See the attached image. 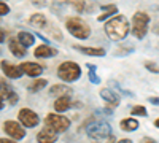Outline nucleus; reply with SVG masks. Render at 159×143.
I'll return each mask as SVG.
<instances>
[{"mask_svg":"<svg viewBox=\"0 0 159 143\" xmlns=\"http://www.w3.org/2000/svg\"><path fill=\"white\" fill-rule=\"evenodd\" d=\"M103 30H105V34H107V37L110 38V40L121 42V40H124V38L127 37L130 29H129L127 19L123 15H119V16H115V18L108 19L107 24H105Z\"/></svg>","mask_w":159,"mask_h":143,"instance_id":"1","label":"nucleus"},{"mask_svg":"<svg viewBox=\"0 0 159 143\" xmlns=\"http://www.w3.org/2000/svg\"><path fill=\"white\" fill-rule=\"evenodd\" d=\"M65 27L70 32V35H73L78 40H86L91 35V27L88 25V22L76 16H72L65 21Z\"/></svg>","mask_w":159,"mask_h":143,"instance_id":"2","label":"nucleus"},{"mask_svg":"<svg viewBox=\"0 0 159 143\" xmlns=\"http://www.w3.org/2000/svg\"><path fill=\"white\" fill-rule=\"evenodd\" d=\"M57 76L65 83H73L81 76V69L73 60H65L57 67Z\"/></svg>","mask_w":159,"mask_h":143,"instance_id":"3","label":"nucleus"},{"mask_svg":"<svg viewBox=\"0 0 159 143\" xmlns=\"http://www.w3.org/2000/svg\"><path fill=\"white\" fill-rule=\"evenodd\" d=\"M86 132H88V137L91 138V141H97L100 138L111 135V126L107 121H92L86 127Z\"/></svg>","mask_w":159,"mask_h":143,"instance_id":"4","label":"nucleus"},{"mask_svg":"<svg viewBox=\"0 0 159 143\" xmlns=\"http://www.w3.org/2000/svg\"><path fill=\"white\" fill-rule=\"evenodd\" d=\"M148 24H150V16L143 11H137L134 13V19H132V34L135 38L142 40L145 38L148 32Z\"/></svg>","mask_w":159,"mask_h":143,"instance_id":"5","label":"nucleus"},{"mask_svg":"<svg viewBox=\"0 0 159 143\" xmlns=\"http://www.w3.org/2000/svg\"><path fill=\"white\" fill-rule=\"evenodd\" d=\"M45 126L51 127L52 131L61 134V132H65L70 127V119L62 116V114H57V113H49L45 118Z\"/></svg>","mask_w":159,"mask_h":143,"instance_id":"6","label":"nucleus"},{"mask_svg":"<svg viewBox=\"0 0 159 143\" xmlns=\"http://www.w3.org/2000/svg\"><path fill=\"white\" fill-rule=\"evenodd\" d=\"M18 119H19V123H21L24 127H29V129L38 126V123H40L38 114H37L35 111H32L30 108H22V110H19Z\"/></svg>","mask_w":159,"mask_h":143,"instance_id":"7","label":"nucleus"},{"mask_svg":"<svg viewBox=\"0 0 159 143\" xmlns=\"http://www.w3.org/2000/svg\"><path fill=\"white\" fill-rule=\"evenodd\" d=\"M3 131L15 140H22L25 137V131H24V126L16 123V121H7L3 124Z\"/></svg>","mask_w":159,"mask_h":143,"instance_id":"8","label":"nucleus"},{"mask_svg":"<svg viewBox=\"0 0 159 143\" xmlns=\"http://www.w3.org/2000/svg\"><path fill=\"white\" fill-rule=\"evenodd\" d=\"M0 89H2V108L5 107V99H7V102L10 103V105H16L19 97H18V94L15 92V91H13L5 81L0 83Z\"/></svg>","mask_w":159,"mask_h":143,"instance_id":"9","label":"nucleus"},{"mask_svg":"<svg viewBox=\"0 0 159 143\" xmlns=\"http://www.w3.org/2000/svg\"><path fill=\"white\" fill-rule=\"evenodd\" d=\"M57 134H59V132L52 131L51 127L45 126L42 131L37 134V141H38V143H56V140H57Z\"/></svg>","mask_w":159,"mask_h":143,"instance_id":"10","label":"nucleus"},{"mask_svg":"<svg viewBox=\"0 0 159 143\" xmlns=\"http://www.w3.org/2000/svg\"><path fill=\"white\" fill-rule=\"evenodd\" d=\"M24 72V75H27L30 78H35V76H40L43 73L45 67L43 65H40V64H35V62H22L21 65H19Z\"/></svg>","mask_w":159,"mask_h":143,"instance_id":"11","label":"nucleus"},{"mask_svg":"<svg viewBox=\"0 0 159 143\" xmlns=\"http://www.w3.org/2000/svg\"><path fill=\"white\" fill-rule=\"evenodd\" d=\"M34 56L38 59H49V57L57 56V49L49 45H40L34 49Z\"/></svg>","mask_w":159,"mask_h":143,"instance_id":"12","label":"nucleus"},{"mask_svg":"<svg viewBox=\"0 0 159 143\" xmlns=\"http://www.w3.org/2000/svg\"><path fill=\"white\" fill-rule=\"evenodd\" d=\"M2 72H3L8 78H11V80H18V78H21V76L24 75V72H22L21 67L13 65V64H10V62H7V60H2Z\"/></svg>","mask_w":159,"mask_h":143,"instance_id":"13","label":"nucleus"},{"mask_svg":"<svg viewBox=\"0 0 159 143\" xmlns=\"http://www.w3.org/2000/svg\"><path fill=\"white\" fill-rule=\"evenodd\" d=\"M100 97L103 99V102L107 103V107H111V108H115V107H118L119 105V97H118V94L116 92H113L111 89H108V87H103V89H100Z\"/></svg>","mask_w":159,"mask_h":143,"instance_id":"14","label":"nucleus"},{"mask_svg":"<svg viewBox=\"0 0 159 143\" xmlns=\"http://www.w3.org/2000/svg\"><path fill=\"white\" fill-rule=\"evenodd\" d=\"M8 48H10V51H11V54L16 56V57H24L25 54H27V49H25V46L18 40V38H10Z\"/></svg>","mask_w":159,"mask_h":143,"instance_id":"15","label":"nucleus"},{"mask_svg":"<svg viewBox=\"0 0 159 143\" xmlns=\"http://www.w3.org/2000/svg\"><path fill=\"white\" fill-rule=\"evenodd\" d=\"M73 48L76 51H80V53H83L84 56H92V57H103L105 56L103 48H92V46H81V45H75Z\"/></svg>","mask_w":159,"mask_h":143,"instance_id":"16","label":"nucleus"},{"mask_svg":"<svg viewBox=\"0 0 159 143\" xmlns=\"http://www.w3.org/2000/svg\"><path fill=\"white\" fill-rule=\"evenodd\" d=\"M49 96L52 97H62V96H72V87L67 84H54L49 87Z\"/></svg>","mask_w":159,"mask_h":143,"instance_id":"17","label":"nucleus"},{"mask_svg":"<svg viewBox=\"0 0 159 143\" xmlns=\"http://www.w3.org/2000/svg\"><path fill=\"white\" fill-rule=\"evenodd\" d=\"M72 107V99L70 96H62V97H57L56 102H54V110L57 113H64L67 111L69 108Z\"/></svg>","mask_w":159,"mask_h":143,"instance_id":"18","label":"nucleus"},{"mask_svg":"<svg viewBox=\"0 0 159 143\" xmlns=\"http://www.w3.org/2000/svg\"><path fill=\"white\" fill-rule=\"evenodd\" d=\"M119 126H121V129L124 132H134L135 129H139V121L134 118H124L119 123Z\"/></svg>","mask_w":159,"mask_h":143,"instance_id":"19","label":"nucleus"},{"mask_svg":"<svg viewBox=\"0 0 159 143\" xmlns=\"http://www.w3.org/2000/svg\"><path fill=\"white\" fill-rule=\"evenodd\" d=\"M100 8L103 10V13H102V15L97 18L100 22H102V21H107L108 18H111L113 15H116V13H118V8H116V5H102Z\"/></svg>","mask_w":159,"mask_h":143,"instance_id":"20","label":"nucleus"},{"mask_svg":"<svg viewBox=\"0 0 159 143\" xmlns=\"http://www.w3.org/2000/svg\"><path fill=\"white\" fill-rule=\"evenodd\" d=\"M29 22L34 25V27H37V29H43L45 25L48 24L45 15H40V13H35V15H32L30 19H29Z\"/></svg>","mask_w":159,"mask_h":143,"instance_id":"21","label":"nucleus"},{"mask_svg":"<svg viewBox=\"0 0 159 143\" xmlns=\"http://www.w3.org/2000/svg\"><path fill=\"white\" fill-rule=\"evenodd\" d=\"M18 40L25 46V48H27V46H32L34 43H35V37L32 35V34H29V32H25V30H22V32H19L18 34Z\"/></svg>","mask_w":159,"mask_h":143,"instance_id":"22","label":"nucleus"},{"mask_svg":"<svg viewBox=\"0 0 159 143\" xmlns=\"http://www.w3.org/2000/svg\"><path fill=\"white\" fill-rule=\"evenodd\" d=\"M46 84H48V80H43V78H40V80L32 81V83L27 86V89H29V92L35 94V92H40L42 89H45V87H46Z\"/></svg>","mask_w":159,"mask_h":143,"instance_id":"23","label":"nucleus"},{"mask_svg":"<svg viewBox=\"0 0 159 143\" xmlns=\"http://www.w3.org/2000/svg\"><path fill=\"white\" fill-rule=\"evenodd\" d=\"M86 67H88V76H89V81L91 83H94V84H99L100 83V78L99 75L96 73V65H92V64H86Z\"/></svg>","mask_w":159,"mask_h":143,"instance_id":"24","label":"nucleus"},{"mask_svg":"<svg viewBox=\"0 0 159 143\" xmlns=\"http://www.w3.org/2000/svg\"><path fill=\"white\" fill-rule=\"evenodd\" d=\"M67 3H70L78 13H81L86 10V3H84V0H65Z\"/></svg>","mask_w":159,"mask_h":143,"instance_id":"25","label":"nucleus"},{"mask_svg":"<svg viewBox=\"0 0 159 143\" xmlns=\"http://www.w3.org/2000/svg\"><path fill=\"white\" fill-rule=\"evenodd\" d=\"M130 114L132 116H148V111L143 105H135L130 108Z\"/></svg>","mask_w":159,"mask_h":143,"instance_id":"26","label":"nucleus"},{"mask_svg":"<svg viewBox=\"0 0 159 143\" xmlns=\"http://www.w3.org/2000/svg\"><path fill=\"white\" fill-rule=\"evenodd\" d=\"M145 69H147L148 72H151V73H159V65L154 64V62H151V60L145 62Z\"/></svg>","mask_w":159,"mask_h":143,"instance_id":"27","label":"nucleus"},{"mask_svg":"<svg viewBox=\"0 0 159 143\" xmlns=\"http://www.w3.org/2000/svg\"><path fill=\"white\" fill-rule=\"evenodd\" d=\"M8 13H10V7L5 2H2V3H0V15L5 16V15H8Z\"/></svg>","mask_w":159,"mask_h":143,"instance_id":"28","label":"nucleus"},{"mask_svg":"<svg viewBox=\"0 0 159 143\" xmlns=\"http://www.w3.org/2000/svg\"><path fill=\"white\" fill-rule=\"evenodd\" d=\"M32 5H35L38 8H43V7H46V0H32Z\"/></svg>","mask_w":159,"mask_h":143,"instance_id":"29","label":"nucleus"},{"mask_svg":"<svg viewBox=\"0 0 159 143\" xmlns=\"http://www.w3.org/2000/svg\"><path fill=\"white\" fill-rule=\"evenodd\" d=\"M148 100H150V103H153V105H159V97H150Z\"/></svg>","mask_w":159,"mask_h":143,"instance_id":"30","label":"nucleus"},{"mask_svg":"<svg viewBox=\"0 0 159 143\" xmlns=\"http://www.w3.org/2000/svg\"><path fill=\"white\" fill-rule=\"evenodd\" d=\"M142 143H157V141L153 140V138H150V137H147V138H143V140H142Z\"/></svg>","mask_w":159,"mask_h":143,"instance_id":"31","label":"nucleus"},{"mask_svg":"<svg viewBox=\"0 0 159 143\" xmlns=\"http://www.w3.org/2000/svg\"><path fill=\"white\" fill-rule=\"evenodd\" d=\"M153 34H156V35H159V22L153 25Z\"/></svg>","mask_w":159,"mask_h":143,"instance_id":"32","label":"nucleus"},{"mask_svg":"<svg viewBox=\"0 0 159 143\" xmlns=\"http://www.w3.org/2000/svg\"><path fill=\"white\" fill-rule=\"evenodd\" d=\"M0 143H16V141H15V138H13V140H8V138H2V140H0Z\"/></svg>","mask_w":159,"mask_h":143,"instance_id":"33","label":"nucleus"},{"mask_svg":"<svg viewBox=\"0 0 159 143\" xmlns=\"http://www.w3.org/2000/svg\"><path fill=\"white\" fill-rule=\"evenodd\" d=\"M116 143H132L129 138H123V140H119V141H116Z\"/></svg>","mask_w":159,"mask_h":143,"instance_id":"34","label":"nucleus"},{"mask_svg":"<svg viewBox=\"0 0 159 143\" xmlns=\"http://www.w3.org/2000/svg\"><path fill=\"white\" fill-rule=\"evenodd\" d=\"M2 43H5V29H2Z\"/></svg>","mask_w":159,"mask_h":143,"instance_id":"35","label":"nucleus"},{"mask_svg":"<svg viewBox=\"0 0 159 143\" xmlns=\"http://www.w3.org/2000/svg\"><path fill=\"white\" fill-rule=\"evenodd\" d=\"M154 126L159 129V118H157V119H154Z\"/></svg>","mask_w":159,"mask_h":143,"instance_id":"36","label":"nucleus"},{"mask_svg":"<svg viewBox=\"0 0 159 143\" xmlns=\"http://www.w3.org/2000/svg\"><path fill=\"white\" fill-rule=\"evenodd\" d=\"M2 2H5V0H2Z\"/></svg>","mask_w":159,"mask_h":143,"instance_id":"37","label":"nucleus"}]
</instances>
